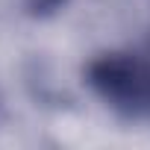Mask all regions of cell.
Wrapping results in <instances>:
<instances>
[{
    "label": "cell",
    "mask_w": 150,
    "mask_h": 150,
    "mask_svg": "<svg viewBox=\"0 0 150 150\" xmlns=\"http://www.w3.org/2000/svg\"><path fill=\"white\" fill-rule=\"evenodd\" d=\"M97 83L106 88V97L118 100V106H129L135 112L150 109V65L129 59L106 62L97 74Z\"/></svg>",
    "instance_id": "6da1fadb"
}]
</instances>
